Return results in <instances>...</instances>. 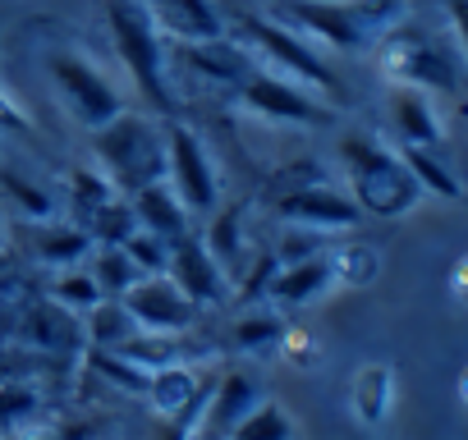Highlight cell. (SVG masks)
<instances>
[{"instance_id": "cell-1", "label": "cell", "mask_w": 468, "mask_h": 440, "mask_svg": "<svg viewBox=\"0 0 468 440\" xmlns=\"http://www.w3.org/2000/svg\"><path fill=\"white\" fill-rule=\"evenodd\" d=\"M276 10L308 42H326L345 56H358L381 47L404 24L409 0H281Z\"/></svg>"}, {"instance_id": "cell-2", "label": "cell", "mask_w": 468, "mask_h": 440, "mask_svg": "<svg viewBox=\"0 0 468 440\" xmlns=\"http://www.w3.org/2000/svg\"><path fill=\"white\" fill-rule=\"evenodd\" d=\"M106 28L115 42L120 65L138 83L143 101L156 115H175V88H170V47L147 0H106Z\"/></svg>"}, {"instance_id": "cell-3", "label": "cell", "mask_w": 468, "mask_h": 440, "mask_svg": "<svg viewBox=\"0 0 468 440\" xmlns=\"http://www.w3.org/2000/svg\"><path fill=\"white\" fill-rule=\"evenodd\" d=\"M92 156L115 193L156 183L165 179V124L138 110H120L111 124L92 129Z\"/></svg>"}, {"instance_id": "cell-4", "label": "cell", "mask_w": 468, "mask_h": 440, "mask_svg": "<svg viewBox=\"0 0 468 440\" xmlns=\"http://www.w3.org/2000/svg\"><path fill=\"white\" fill-rule=\"evenodd\" d=\"M340 161L349 170V193H354V202L363 211L390 220V215H404V211L418 206L422 188H418L413 170L404 165L399 152L381 147V138H372V133H345Z\"/></svg>"}, {"instance_id": "cell-5", "label": "cell", "mask_w": 468, "mask_h": 440, "mask_svg": "<svg viewBox=\"0 0 468 440\" xmlns=\"http://www.w3.org/2000/svg\"><path fill=\"white\" fill-rule=\"evenodd\" d=\"M234 33H239L258 56H267L276 74H285V79H294V83H303V88H313V92H331V97L345 92V83H340V74L326 65V56H322L299 28H290L285 19L239 10V15H234Z\"/></svg>"}, {"instance_id": "cell-6", "label": "cell", "mask_w": 468, "mask_h": 440, "mask_svg": "<svg viewBox=\"0 0 468 440\" xmlns=\"http://www.w3.org/2000/svg\"><path fill=\"white\" fill-rule=\"evenodd\" d=\"M47 79H51L60 106H65V110L74 115V124H83L88 133L101 129V124H111V120L124 110V97H120V88L111 83V74H106L97 60H88L83 51H74V47L47 56Z\"/></svg>"}, {"instance_id": "cell-7", "label": "cell", "mask_w": 468, "mask_h": 440, "mask_svg": "<svg viewBox=\"0 0 468 440\" xmlns=\"http://www.w3.org/2000/svg\"><path fill=\"white\" fill-rule=\"evenodd\" d=\"M165 183L179 193L188 215H211L220 202V174L211 165V152L179 120H165Z\"/></svg>"}, {"instance_id": "cell-8", "label": "cell", "mask_w": 468, "mask_h": 440, "mask_svg": "<svg viewBox=\"0 0 468 440\" xmlns=\"http://www.w3.org/2000/svg\"><path fill=\"white\" fill-rule=\"evenodd\" d=\"M239 101L258 115V120H271V124H303V129H322L335 120V110L326 101H317L303 83L276 74V69H253L239 88Z\"/></svg>"}, {"instance_id": "cell-9", "label": "cell", "mask_w": 468, "mask_h": 440, "mask_svg": "<svg viewBox=\"0 0 468 440\" xmlns=\"http://www.w3.org/2000/svg\"><path fill=\"white\" fill-rule=\"evenodd\" d=\"M276 215L285 225H303V230H317V235H345L363 220V206L354 202V193H340L326 179H317V183L285 188L276 197Z\"/></svg>"}, {"instance_id": "cell-10", "label": "cell", "mask_w": 468, "mask_h": 440, "mask_svg": "<svg viewBox=\"0 0 468 440\" xmlns=\"http://www.w3.org/2000/svg\"><path fill=\"white\" fill-rule=\"evenodd\" d=\"M381 65H386V74L395 79V83H409V88H441V92H454L459 88V69H454V60H450V51L441 47V42H431V37H386V47H381Z\"/></svg>"}, {"instance_id": "cell-11", "label": "cell", "mask_w": 468, "mask_h": 440, "mask_svg": "<svg viewBox=\"0 0 468 440\" xmlns=\"http://www.w3.org/2000/svg\"><path fill=\"white\" fill-rule=\"evenodd\" d=\"M120 303H124L129 317H133L143 330H152V335H184V330L197 321V303H193L165 271H161V276H143Z\"/></svg>"}, {"instance_id": "cell-12", "label": "cell", "mask_w": 468, "mask_h": 440, "mask_svg": "<svg viewBox=\"0 0 468 440\" xmlns=\"http://www.w3.org/2000/svg\"><path fill=\"white\" fill-rule=\"evenodd\" d=\"M165 276L197 303V308H216L229 299V276L225 267L211 257V248L202 244V235H184L179 244H170V267Z\"/></svg>"}, {"instance_id": "cell-13", "label": "cell", "mask_w": 468, "mask_h": 440, "mask_svg": "<svg viewBox=\"0 0 468 440\" xmlns=\"http://www.w3.org/2000/svg\"><path fill=\"white\" fill-rule=\"evenodd\" d=\"M179 69L193 74L197 83H216V88H239L258 65L253 51L244 42H229V37H211V42H184L175 51Z\"/></svg>"}, {"instance_id": "cell-14", "label": "cell", "mask_w": 468, "mask_h": 440, "mask_svg": "<svg viewBox=\"0 0 468 440\" xmlns=\"http://www.w3.org/2000/svg\"><path fill=\"white\" fill-rule=\"evenodd\" d=\"M258 403H262V385L249 372H225L220 385H216V394H211V403L197 408V435L225 440L234 431V422L249 417Z\"/></svg>"}, {"instance_id": "cell-15", "label": "cell", "mask_w": 468, "mask_h": 440, "mask_svg": "<svg viewBox=\"0 0 468 440\" xmlns=\"http://www.w3.org/2000/svg\"><path fill=\"white\" fill-rule=\"evenodd\" d=\"M124 197L133 202L138 230H152V235L165 239V244H179L184 235H193V215H188V206L179 202V193H175L165 179L143 183V188H133V193H124Z\"/></svg>"}, {"instance_id": "cell-16", "label": "cell", "mask_w": 468, "mask_h": 440, "mask_svg": "<svg viewBox=\"0 0 468 440\" xmlns=\"http://www.w3.org/2000/svg\"><path fill=\"white\" fill-rule=\"evenodd\" d=\"M24 235H28V253H33V262H42V267H51V271H60V267H79V262H88V253L97 248L92 244V235L79 225H65V220H33V225H24Z\"/></svg>"}, {"instance_id": "cell-17", "label": "cell", "mask_w": 468, "mask_h": 440, "mask_svg": "<svg viewBox=\"0 0 468 440\" xmlns=\"http://www.w3.org/2000/svg\"><path fill=\"white\" fill-rule=\"evenodd\" d=\"M335 285V267H331V253H317L308 262H294V267H276L271 285H267V299L276 308H303L313 303L317 294H326Z\"/></svg>"}, {"instance_id": "cell-18", "label": "cell", "mask_w": 468, "mask_h": 440, "mask_svg": "<svg viewBox=\"0 0 468 440\" xmlns=\"http://www.w3.org/2000/svg\"><path fill=\"white\" fill-rule=\"evenodd\" d=\"M161 33L179 37V42H211L225 37V15L211 0H147Z\"/></svg>"}, {"instance_id": "cell-19", "label": "cell", "mask_w": 468, "mask_h": 440, "mask_svg": "<svg viewBox=\"0 0 468 440\" xmlns=\"http://www.w3.org/2000/svg\"><path fill=\"white\" fill-rule=\"evenodd\" d=\"M390 124H395L399 142H409V147H441V138H445L427 92L409 88V83H395V92H390Z\"/></svg>"}, {"instance_id": "cell-20", "label": "cell", "mask_w": 468, "mask_h": 440, "mask_svg": "<svg viewBox=\"0 0 468 440\" xmlns=\"http://www.w3.org/2000/svg\"><path fill=\"white\" fill-rule=\"evenodd\" d=\"M147 399L161 417H188L202 408V390H197V376L188 362H170V367H156L147 376Z\"/></svg>"}, {"instance_id": "cell-21", "label": "cell", "mask_w": 468, "mask_h": 440, "mask_svg": "<svg viewBox=\"0 0 468 440\" xmlns=\"http://www.w3.org/2000/svg\"><path fill=\"white\" fill-rule=\"evenodd\" d=\"M88 271H92L101 299H124V294L143 280V271L133 267V257H129L120 244H97V248L88 253Z\"/></svg>"}, {"instance_id": "cell-22", "label": "cell", "mask_w": 468, "mask_h": 440, "mask_svg": "<svg viewBox=\"0 0 468 440\" xmlns=\"http://www.w3.org/2000/svg\"><path fill=\"white\" fill-rule=\"evenodd\" d=\"M143 326L129 317V308L120 299H101L88 317H83V340H92L97 349H124Z\"/></svg>"}, {"instance_id": "cell-23", "label": "cell", "mask_w": 468, "mask_h": 440, "mask_svg": "<svg viewBox=\"0 0 468 440\" xmlns=\"http://www.w3.org/2000/svg\"><path fill=\"white\" fill-rule=\"evenodd\" d=\"M47 299L60 303V308L74 312V317H88V312L101 303V289H97L92 271L79 262V267H60V271H51V280H47Z\"/></svg>"}, {"instance_id": "cell-24", "label": "cell", "mask_w": 468, "mask_h": 440, "mask_svg": "<svg viewBox=\"0 0 468 440\" xmlns=\"http://www.w3.org/2000/svg\"><path fill=\"white\" fill-rule=\"evenodd\" d=\"M399 156L413 170V179H418L422 193H436V197H459L463 193L459 179H454V170L445 165V156L436 147H409V142H399Z\"/></svg>"}, {"instance_id": "cell-25", "label": "cell", "mask_w": 468, "mask_h": 440, "mask_svg": "<svg viewBox=\"0 0 468 440\" xmlns=\"http://www.w3.org/2000/svg\"><path fill=\"white\" fill-rule=\"evenodd\" d=\"M390 399H395V376H390V367H363V372L354 376V413H358L367 426H377V422L390 413Z\"/></svg>"}, {"instance_id": "cell-26", "label": "cell", "mask_w": 468, "mask_h": 440, "mask_svg": "<svg viewBox=\"0 0 468 440\" xmlns=\"http://www.w3.org/2000/svg\"><path fill=\"white\" fill-rule=\"evenodd\" d=\"M111 197H115V183H111L101 170L83 165V170L69 174V206H74V215H79V225H88V220H92Z\"/></svg>"}, {"instance_id": "cell-27", "label": "cell", "mask_w": 468, "mask_h": 440, "mask_svg": "<svg viewBox=\"0 0 468 440\" xmlns=\"http://www.w3.org/2000/svg\"><path fill=\"white\" fill-rule=\"evenodd\" d=\"M225 440H294V422L285 417L281 403H267V399H262L249 417L234 422V431H229Z\"/></svg>"}, {"instance_id": "cell-28", "label": "cell", "mask_w": 468, "mask_h": 440, "mask_svg": "<svg viewBox=\"0 0 468 440\" xmlns=\"http://www.w3.org/2000/svg\"><path fill=\"white\" fill-rule=\"evenodd\" d=\"M88 235H92V244H124L133 230H138V215H133V202L124 197V193H115L88 225H83Z\"/></svg>"}, {"instance_id": "cell-29", "label": "cell", "mask_w": 468, "mask_h": 440, "mask_svg": "<svg viewBox=\"0 0 468 440\" xmlns=\"http://www.w3.org/2000/svg\"><path fill=\"white\" fill-rule=\"evenodd\" d=\"M285 335H290V330H285V321H281L276 312H253V317H244V321H234V330H229V340H234V349H239V353H267V349H276Z\"/></svg>"}, {"instance_id": "cell-30", "label": "cell", "mask_w": 468, "mask_h": 440, "mask_svg": "<svg viewBox=\"0 0 468 440\" xmlns=\"http://www.w3.org/2000/svg\"><path fill=\"white\" fill-rule=\"evenodd\" d=\"M37 390H33V381H24V376H5L0 381V431H15V426H24V422H33L37 417Z\"/></svg>"}, {"instance_id": "cell-31", "label": "cell", "mask_w": 468, "mask_h": 440, "mask_svg": "<svg viewBox=\"0 0 468 440\" xmlns=\"http://www.w3.org/2000/svg\"><path fill=\"white\" fill-rule=\"evenodd\" d=\"M331 267H335V285H367V280H377L381 257L367 244H349V248L331 253Z\"/></svg>"}, {"instance_id": "cell-32", "label": "cell", "mask_w": 468, "mask_h": 440, "mask_svg": "<svg viewBox=\"0 0 468 440\" xmlns=\"http://www.w3.org/2000/svg\"><path fill=\"white\" fill-rule=\"evenodd\" d=\"M0 183L10 188V197L19 202V211H24L28 220H51V215H56V197H51L42 183H33V179H24V174H10V170H0Z\"/></svg>"}, {"instance_id": "cell-33", "label": "cell", "mask_w": 468, "mask_h": 440, "mask_svg": "<svg viewBox=\"0 0 468 440\" xmlns=\"http://www.w3.org/2000/svg\"><path fill=\"white\" fill-rule=\"evenodd\" d=\"M120 248L133 257V267H138L143 276H161V271L170 267V244H165V239H156L152 230H133Z\"/></svg>"}, {"instance_id": "cell-34", "label": "cell", "mask_w": 468, "mask_h": 440, "mask_svg": "<svg viewBox=\"0 0 468 440\" xmlns=\"http://www.w3.org/2000/svg\"><path fill=\"white\" fill-rule=\"evenodd\" d=\"M317 253H326V235H317V230H303V225H290L285 235H281V244H276V267H294V262H308V257H317Z\"/></svg>"}, {"instance_id": "cell-35", "label": "cell", "mask_w": 468, "mask_h": 440, "mask_svg": "<svg viewBox=\"0 0 468 440\" xmlns=\"http://www.w3.org/2000/svg\"><path fill=\"white\" fill-rule=\"evenodd\" d=\"M445 15H450V28H454V37L468 56V0H445Z\"/></svg>"}, {"instance_id": "cell-36", "label": "cell", "mask_w": 468, "mask_h": 440, "mask_svg": "<svg viewBox=\"0 0 468 440\" xmlns=\"http://www.w3.org/2000/svg\"><path fill=\"white\" fill-rule=\"evenodd\" d=\"M165 440H197V413L175 417V426H170V435H165Z\"/></svg>"}, {"instance_id": "cell-37", "label": "cell", "mask_w": 468, "mask_h": 440, "mask_svg": "<svg viewBox=\"0 0 468 440\" xmlns=\"http://www.w3.org/2000/svg\"><path fill=\"white\" fill-rule=\"evenodd\" d=\"M0 124H5V129H15V133H28V124L19 120V110H15L5 97H0Z\"/></svg>"}, {"instance_id": "cell-38", "label": "cell", "mask_w": 468, "mask_h": 440, "mask_svg": "<svg viewBox=\"0 0 468 440\" xmlns=\"http://www.w3.org/2000/svg\"><path fill=\"white\" fill-rule=\"evenodd\" d=\"M5 271H15V257H10L5 248H0V276H5Z\"/></svg>"}, {"instance_id": "cell-39", "label": "cell", "mask_w": 468, "mask_h": 440, "mask_svg": "<svg viewBox=\"0 0 468 440\" xmlns=\"http://www.w3.org/2000/svg\"><path fill=\"white\" fill-rule=\"evenodd\" d=\"M0 440H19V435H15V431H5V435H0Z\"/></svg>"}, {"instance_id": "cell-40", "label": "cell", "mask_w": 468, "mask_h": 440, "mask_svg": "<svg viewBox=\"0 0 468 440\" xmlns=\"http://www.w3.org/2000/svg\"><path fill=\"white\" fill-rule=\"evenodd\" d=\"M0 248H5V230H0Z\"/></svg>"}]
</instances>
